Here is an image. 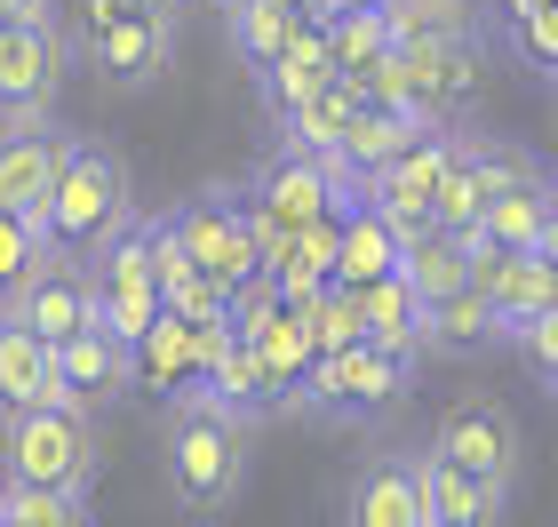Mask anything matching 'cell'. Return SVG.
Listing matches in <instances>:
<instances>
[{"instance_id": "obj_1", "label": "cell", "mask_w": 558, "mask_h": 527, "mask_svg": "<svg viewBox=\"0 0 558 527\" xmlns=\"http://www.w3.org/2000/svg\"><path fill=\"white\" fill-rule=\"evenodd\" d=\"M247 447H256V423H240L232 408H216L208 392H175L168 399V423H160V471H168V495L184 512H232L240 488H247Z\"/></svg>"}, {"instance_id": "obj_2", "label": "cell", "mask_w": 558, "mask_h": 527, "mask_svg": "<svg viewBox=\"0 0 558 527\" xmlns=\"http://www.w3.org/2000/svg\"><path fill=\"white\" fill-rule=\"evenodd\" d=\"M120 224H136L129 160H120L105 136H72V144H64V168H57V192H48V216H40L48 248L81 264L96 240L120 232Z\"/></svg>"}, {"instance_id": "obj_3", "label": "cell", "mask_w": 558, "mask_h": 527, "mask_svg": "<svg viewBox=\"0 0 558 527\" xmlns=\"http://www.w3.org/2000/svg\"><path fill=\"white\" fill-rule=\"evenodd\" d=\"M247 200V232H256V248H279L288 232H303V224H319V216H336L360 200V176H351L336 153H288V144H271L264 168L240 184Z\"/></svg>"}, {"instance_id": "obj_4", "label": "cell", "mask_w": 558, "mask_h": 527, "mask_svg": "<svg viewBox=\"0 0 558 527\" xmlns=\"http://www.w3.org/2000/svg\"><path fill=\"white\" fill-rule=\"evenodd\" d=\"M96 471H105L96 416H81V408H24V416H0V480L57 488V495H88Z\"/></svg>"}, {"instance_id": "obj_5", "label": "cell", "mask_w": 558, "mask_h": 527, "mask_svg": "<svg viewBox=\"0 0 558 527\" xmlns=\"http://www.w3.org/2000/svg\"><path fill=\"white\" fill-rule=\"evenodd\" d=\"M408 392H415V360L360 336V344H343V351H327V360H312L295 416H319V423H375V416H391Z\"/></svg>"}, {"instance_id": "obj_6", "label": "cell", "mask_w": 558, "mask_h": 527, "mask_svg": "<svg viewBox=\"0 0 558 527\" xmlns=\"http://www.w3.org/2000/svg\"><path fill=\"white\" fill-rule=\"evenodd\" d=\"M423 447H430L439 464L471 471V480H487L495 495H511V488H519V464H526V432H519L511 399H495V392H454Z\"/></svg>"}, {"instance_id": "obj_7", "label": "cell", "mask_w": 558, "mask_h": 527, "mask_svg": "<svg viewBox=\"0 0 558 527\" xmlns=\"http://www.w3.org/2000/svg\"><path fill=\"white\" fill-rule=\"evenodd\" d=\"M81 280H88V320H96L105 336H120V344H136L151 320H160V280H151L144 216L88 248V256H81Z\"/></svg>"}, {"instance_id": "obj_8", "label": "cell", "mask_w": 558, "mask_h": 527, "mask_svg": "<svg viewBox=\"0 0 558 527\" xmlns=\"http://www.w3.org/2000/svg\"><path fill=\"white\" fill-rule=\"evenodd\" d=\"M168 224H175V240H184V256L208 272L223 296H240L247 280H264V248H256V232H247L240 184H208V192L175 200Z\"/></svg>"}, {"instance_id": "obj_9", "label": "cell", "mask_w": 558, "mask_h": 527, "mask_svg": "<svg viewBox=\"0 0 558 527\" xmlns=\"http://www.w3.org/2000/svg\"><path fill=\"white\" fill-rule=\"evenodd\" d=\"M64 72H72L64 24H0V129H16V120H57Z\"/></svg>"}, {"instance_id": "obj_10", "label": "cell", "mask_w": 558, "mask_h": 527, "mask_svg": "<svg viewBox=\"0 0 558 527\" xmlns=\"http://www.w3.org/2000/svg\"><path fill=\"white\" fill-rule=\"evenodd\" d=\"M72 57L112 88H144L175 64V16H88L72 24Z\"/></svg>"}, {"instance_id": "obj_11", "label": "cell", "mask_w": 558, "mask_h": 527, "mask_svg": "<svg viewBox=\"0 0 558 527\" xmlns=\"http://www.w3.org/2000/svg\"><path fill=\"white\" fill-rule=\"evenodd\" d=\"M391 57H399V81H408L415 112L439 120V129H454V112L478 96V40L471 33H430V40L391 48Z\"/></svg>"}, {"instance_id": "obj_12", "label": "cell", "mask_w": 558, "mask_h": 527, "mask_svg": "<svg viewBox=\"0 0 558 527\" xmlns=\"http://www.w3.org/2000/svg\"><path fill=\"white\" fill-rule=\"evenodd\" d=\"M447 144H454V129H430V136H415L391 168H375L367 184H360V200L391 224L399 240L430 224V192H439V176H447Z\"/></svg>"}, {"instance_id": "obj_13", "label": "cell", "mask_w": 558, "mask_h": 527, "mask_svg": "<svg viewBox=\"0 0 558 527\" xmlns=\"http://www.w3.org/2000/svg\"><path fill=\"white\" fill-rule=\"evenodd\" d=\"M64 144H72V129H57V120H16V129H0V208L40 224L48 192H57V168H64Z\"/></svg>"}, {"instance_id": "obj_14", "label": "cell", "mask_w": 558, "mask_h": 527, "mask_svg": "<svg viewBox=\"0 0 558 527\" xmlns=\"http://www.w3.org/2000/svg\"><path fill=\"white\" fill-rule=\"evenodd\" d=\"M57 384H64V408L105 416L112 399L136 392V344H120V336H105V328L88 320L81 336L57 344Z\"/></svg>"}, {"instance_id": "obj_15", "label": "cell", "mask_w": 558, "mask_h": 527, "mask_svg": "<svg viewBox=\"0 0 558 527\" xmlns=\"http://www.w3.org/2000/svg\"><path fill=\"white\" fill-rule=\"evenodd\" d=\"M0 320H16V328H33L40 344H64V336H81L88 328V280H81V264L72 256H48L24 288L0 296Z\"/></svg>"}, {"instance_id": "obj_16", "label": "cell", "mask_w": 558, "mask_h": 527, "mask_svg": "<svg viewBox=\"0 0 558 527\" xmlns=\"http://www.w3.org/2000/svg\"><path fill=\"white\" fill-rule=\"evenodd\" d=\"M343 527H430L415 447H391V456H367V464H360L351 504H343Z\"/></svg>"}, {"instance_id": "obj_17", "label": "cell", "mask_w": 558, "mask_h": 527, "mask_svg": "<svg viewBox=\"0 0 558 527\" xmlns=\"http://www.w3.org/2000/svg\"><path fill=\"white\" fill-rule=\"evenodd\" d=\"M144 240H151V280H160V312L192 320V328H216V320H232V296H223L208 272L184 256V240H175L168 216H144Z\"/></svg>"}, {"instance_id": "obj_18", "label": "cell", "mask_w": 558, "mask_h": 527, "mask_svg": "<svg viewBox=\"0 0 558 527\" xmlns=\"http://www.w3.org/2000/svg\"><path fill=\"white\" fill-rule=\"evenodd\" d=\"M24 408H64L57 344H40L33 328L0 320V416H24Z\"/></svg>"}, {"instance_id": "obj_19", "label": "cell", "mask_w": 558, "mask_h": 527, "mask_svg": "<svg viewBox=\"0 0 558 527\" xmlns=\"http://www.w3.org/2000/svg\"><path fill=\"white\" fill-rule=\"evenodd\" d=\"M430 129H439V120H423V112L360 105V112H351V129H343V144H336V160H343V168H351V176H360V184H367L375 168H391V160L408 153L415 136H430Z\"/></svg>"}, {"instance_id": "obj_20", "label": "cell", "mask_w": 558, "mask_h": 527, "mask_svg": "<svg viewBox=\"0 0 558 527\" xmlns=\"http://www.w3.org/2000/svg\"><path fill=\"white\" fill-rule=\"evenodd\" d=\"M415 471H423V504H430V527H502V504H511V495H495L487 480H471V471L439 464L430 447H415Z\"/></svg>"}, {"instance_id": "obj_21", "label": "cell", "mask_w": 558, "mask_h": 527, "mask_svg": "<svg viewBox=\"0 0 558 527\" xmlns=\"http://www.w3.org/2000/svg\"><path fill=\"white\" fill-rule=\"evenodd\" d=\"M199 384V328L192 320H175V312H160L151 328L136 336V392H192Z\"/></svg>"}, {"instance_id": "obj_22", "label": "cell", "mask_w": 558, "mask_h": 527, "mask_svg": "<svg viewBox=\"0 0 558 527\" xmlns=\"http://www.w3.org/2000/svg\"><path fill=\"white\" fill-rule=\"evenodd\" d=\"M351 296H360V336H367V344L408 351V360H430V351H423V296L399 280V272H384V280H367V288H351Z\"/></svg>"}, {"instance_id": "obj_23", "label": "cell", "mask_w": 558, "mask_h": 527, "mask_svg": "<svg viewBox=\"0 0 558 527\" xmlns=\"http://www.w3.org/2000/svg\"><path fill=\"white\" fill-rule=\"evenodd\" d=\"M256 81H264V112H271V120H279V112H295L303 96H319L327 81H336V64H327V33H319L312 16H303V33L279 48V57L256 72Z\"/></svg>"}, {"instance_id": "obj_24", "label": "cell", "mask_w": 558, "mask_h": 527, "mask_svg": "<svg viewBox=\"0 0 558 527\" xmlns=\"http://www.w3.org/2000/svg\"><path fill=\"white\" fill-rule=\"evenodd\" d=\"M502 344V320L478 288H454L439 304H423V351H439V360H471V351Z\"/></svg>"}, {"instance_id": "obj_25", "label": "cell", "mask_w": 558, "mask_h": 527, "mask_svg": "<svg viewBox=\"0 0 558 527\" xmlns=\"http://www.w3.org/2000/svg\"><path fill=\"white\" fill-rule=\"evenodd\" d=\"M399 280H408L423 304H439V296L471 288V248H463V232H439V224L408 232V240H399Z\"/></svg>"}, {"instance_id": "obj_26", "label": "cell", "mask_w": 558, "mask_h": 527, "mask_svg": "<svg viewBox=\"0 0 558 527\" xmlns=\"http://www.w3.org/2000/svg\"><path fill=\"white\" fill-rule=\"evenodd\" d=\"M384 272H399V232L367 200H351L343 232H336V288H367V280H384Z\"/></svg>"}, {"instance_id": "obj_27", "label": "cell", "mask_w": 558, "mask_h": 527, "mask_svg": "<svg viewBox=\"0 0 558 527\" xmlns=\"http://www.w3.org/2000/svg\"><path fill=\"white\" fill-rule=\"evenodd\" d=\"M351 112H360V81H327L319 96H303L295 112H279V144L288 153H336L343 129H351Z\"/></svg>"}, {"instance_id": "obj_28", "label": "cell", "mask_w": 558, "mask_h": 527, "mask_svg": "<svg viewBox=\"0 0 558 527\" xmlns=\"http://www.w3.org/2000/svg\"><path fill=\"white\" fill-rule=\"evenodd\" d=\"M319 33H327V64H336V81H367V72L391 57V24H384V9H336Z\"/></svg>"}, {"instance_id": "obj_29", "label": "cell", "mask_w": 558, "mask_h": 527, "mask_svg": "<svg viewBox=\"0 0 558 527\" xmlns=\"http://www.w3.org/2000/svg\"><path fill=\"white\" fill-rule=\"evenodd\" d=\"M223 33H232V57L247 72H264L279 48L303 33V16L288 9V0H240V9H223Z\"/></svg>"}, {"instance_id": "obj_30", "label": "cell", "mask_w": 558, "mask_h": 527, "mask_svg": "<svg viewBox=\"0 0 558 527\" xmlns=\"http://www.w3.org/2000/svg\"><path fill=\"white\" fill-rule=\"evenodd\" d=\"M543 208H550V176H543V184H519V192H495L487 208H478V232H487L495 248H511V256H535Z\"/></svg>"}, {"instance_id": "obj_31", "label": "cell", "mask_w": 558, "mask_h": 527, "mask_svg": "<svg viewBox=\"0 0 558 527\" xmlns=\"http://www.w3.org/2000/svg\"><path fill=\"white\" fill-rule=\"evenodd\" d=\"M0 527H88V495H57V488L0 480Z\"/></svg>"}, {"instance_id": "obj_32", "label": "cell", "mask_w": 558, "mask_h": 527, "mask_svg": "<svg viewBox=\"0 0 558 527\" xmlns=\"http://www.w3.org/2000/svg\"><path fill=\"white\" fill-rule=\"evenodd\" d=\"M303 336H312V351L327 360V351H343V344H360V296L327 280L312 304H303Z\"/></svg>"}, {"instance_id": "obj_33", "label": "cell", "mask_w": 558, "mask_h": 527, "mask_svg": "<svg viewBox=\"0 0 558 527\" xmlns=\"http://www.w3.org/2000/svg\"><path fill=\"white\" fill-rule=\"evenodd\" d=\"M48 256H57V248H48V232H40V224H24V216H9V208H0V296H9V288H24V280H33V272H40Z\"/></svg>"}, {"instance_id": "obj_34", "label": "cell", "mask_w": 558, "mask_h": 527, "mask_svg": "<svg viewBox=\"0 0 558 527\" xmlns=\"http://www.w3.org/2000/svg\"><path fill=\"white\" fill-rule=\"evenodd\" d=\"M502 33H511V48H519V64H526V72H543V81L558 72V0H543V9L511 16Z\"/></svg>"}, {"instance_id": "obj_35", "label": "cell", "mask_w": 558, "mask_h": 527, "mask_svg": "<svg viewBox=\"0 0 558 527\" xmlns=\"http://www.w3.org/2000/svg\"><path fill=\"white\" fill-rule=\"evenodd\" d=\"M519 351H526V368H535V384L558 399V312H550V320H535V328L519 336Z\"/></svg>"}, {"instance_id": "obj_36", "label": "cell", "mask_w": 558, "mask_h": 527, "mask_svg": "<svg viewBox=\"0 0 558 527\" xmlns=\"http://www.w3.org/2000/svg\"><path fill=\"white\" fill-rule=\"evenodd\" d=\"M88 16H175V0H81Z\"/></svg>"}, {"instance_id": "obj_37", "label": "cell", "mask_w": 558, "mask_h": 527, "mask_svg": "<svg viewBox=\"0 0 558 527\" xmlns=\"http://www.w3.org/2000/svg\"><path fill=\"white\" fill-rule=\"evenodd\" d=\"M0 24H57V0H0Z\"/></svg>"}, {"instance_id": "obj_38", "label": "cell", "mask_w": 558, "mask_h": 527, "mask_svg": "<svg viewBox=\"0 0 558 527\" xmlns=\"http://www.w3.org/2000/svg\"><path fill=\"white\" fill-rule=\"evenodd\" d=\"M535 256L558 272V184H550V208H543V240H535Z\"/></svg>"}, {"instance_id": "obj_39", "label": "cell", "mask_w": 558, "mask_h": 527, "mask_svg": "<svg viewBox=\"0 0 558 527\" xmlns=\"http://www.w3.org/2000/svg\"><path fill=\"white\" fill-rule=\"evenodd\" d=\"M526 9H543V0H495V16L511 24V16H526Z\"/></svg>"}, {"instance_id": "obj_40", "label": "cell", "mask_w": 558, "mask_h": 527, "mask_svg": "<svg viewBox=\"0 0 558 527\" xmlns=\"http://www.w3.org/2000/svg\"><path fill=\"white\" fill-rule=\"evenodd\" d=\"M295 16H312V24H327V0H288Z\"/></svg>"}, {"instance_id": "obj_41", "label": "cell", "mask_w": 558, "mask_h": 527, "mask_svg": "<svg viewBox=\"0 0 558 527\" xmlns=\"http://www.w3.org/2000/svg\"><path fill=\"white\" fill-rule=\"evenodd\" d=\"M336 9H375V0H327V16H336Z\"/></svg>"}, {"instance_id": "obj_42", "label": "cell", "mask_w": 558, "mask_h": 527, "mask_svg": "<svg viewBox=\"0 0 558 527\" xmlns=\"http://www.w3.org/2000/svg\"><path fill=\"white\" fill-rule=\"evenodd\" d=\"M208 9H240V0H208Z\"/></svg>"}, {"instance_id": "obj_43", "label": "cell", "mask_w": 558, "mask_h": 527, "mask_svg": "<svg viewBox=\"0 0 558 527\" xmlns=\"http://www.w3.org/2000/svg\"><path fill=\"white\" fill-rule=\"evenodd\" d=\"M550 96H558V72H550Z\"/></svg>"}, {"instance_id": "obj_44", "label": "cell", "mask_w": 558, "mask_h": 527, "mask_svg": "<svg viewBox=\"0 0 558 527\" xmlns=\"http://www.w3.org/2000/svg\"><path fill=\"white\" fill-rule=\"evenodd\" d=\"M550 112H558V96H550Z\"/></svg>"}]
</instances>
